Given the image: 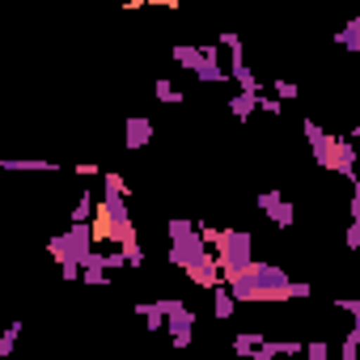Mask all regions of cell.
Masks as SVG:
<instances>
[{
    "mask_svg": "<svg viewBox=\"0 0 360 360\" xmlns=\"http://www.w3.org/2000/svg\"><path fill=\"white\" fill-rule=\"evenodd\" d=\"M229 110H233V119H250L259 110V94H233L229 98Z\"/></svg>",
    "mask_w": 360,
    "mask_h": 360,
    "instance_id": "9a60e30c",
    "label": "cell"
},
{
    "mask_svg": "<svg viewBox=\"0 0 360 360\" xmlns=\"http://www.w3.org/2000/svg\"><path fill=\"white\" fill-rule=\"evenodd\" d=\"M301 352H305V360H326V356H330V347H326V339H309V343H305Z\"/></svg>",
    "mask_w": 360,
    "mask_h": 360,
    "instance_id": "d4e9b609",
    "label": "cell"
},
{
    "mask_svg": "<svg viewBox=\"0 0 360 360\" xmlns=\"http://www.w3.org/2000/svg\"><path fill=\"white\" fill-rule=\"evenodd\" d=\"M102 195H115V200H127V195H131V187L123 183V174H115V169H110V174H102Z\"/></svg>",
    "mask_w": 360,
    "mask_h": 360,
    "instance_id": "ac0fdd59",
    "label": "cell"
},
{
    "mask_svg": "<svg viewBox=\"0 0 360 360\" xmlns=\"http://www.w3.org/2000/svg\"><path fill=\"white\" fill-rule=\"evenodd\" d=\"M288 271L284 267H276V263H250L242 276H233L225 288L233 292V301H250V305H280V301H288Z\"/></svg>",
    "mask_w": 360,
    "mask_h": 360,
    "instance_id": "7a4b0ae2",
    "label": "cell"
},
{
    "mask_svg": "<svg viewBox=\"0 0 360 360\" xmlns=\"http://www.w3.org/2000/svg\"><path fill=\"white\" fill-rule=\"evenodd\" d=\"M263 335H255V330H242L238 339H233V356H250L255 352V343H259Z\"/></svg>",
    "mask_w": 360,
    "mask_h": 360,
    "instance_id": "603a6c76",
    "label": "cell"
},
{
    "mask_svg": "<svg viewBox=\"0 0 360 360\" xmlns=\"http://www.w3.org/2000/svg\"><path fill=\"white\" fill-rule=\"evenodd\" d=\"M119 255H123V263H127V267H144V250H140V242L119 246Z\"/></svg>",
    "mask_w": 360,
    "mask_h": 360,
    "instance_id": "cb8c5ba5",
    "label": "cell"
},
{
    "mask_svg": "<svg viewBox=\"0 0 360 360\" xmlns=\"http://www.w3.org/2000/svg\"><path fill=\"white\" fill-rule=\"evenodd\" d=\"M271 98H276V102L284 106V102H297V98H301V89H297V81H288V77H280V81L271 85Z\"/></svg>",
    "mask_w": 360,
    "mask_h": 360,
    "instance_id": "ffe728a7",
    "label": "cell"
},
{
    "mask_svg": "<svg viewBox=\"0 0 360 360\" xmlns=\"http://www.w3.org/2000/svg\"><path fill=\"white\" fill-rule=\"evenodd\" d=\"M335 43H339L343 51H360V18H352V22L335 34Z\"/></svg>",
    "mask_w": 360,
    "mask_h": 360,
    "instance_id": "e0dca14e",
    "label": "cell"
},
{
    "mask_svg": "<svg viewBox=\"0 0 360 360\" xmlns=\"http://www.w3.org/2000/svg\"><path fill=\"white\" fill-rule=\"evenodd\" d=\"M165 233H169V263H174L178 271H187L191 284H200V288L212 292V288L221 284V271H217V259H212L208 242L200 238V229H195L191 221H183V217H174V221L165 225Z\"/></svg>",
    "mask_w": 360,
    "mask_h": 360,
    "instance_id": "6da1fadb",
    "label": "cell"
},
{
    "mask_svg": "<svg viewBox=\"0 0 360 360\" xmlns=\"http://www.w3.org/2000/svg\"><path fill=\"white\" fill-rule=\"evenodd\" d=\"M301 131H305V140H309V153H314L318 169H330V165H335V144H339V136L322 131L314 119H305V123H301Z\"/></svg>",
    "mask_w": 360,
    "mask_h": 360,
    "instance_id": "ba28073f",
    "label": "cell"
},
{
    "mask_svg": "<svg viewBox=\"0 0 360 360\" xmlns=\"http://www.w3.org/2000/svg\"><path fill=\"white\" fill-rule=\"evenodd\" d=\"M161 314H165V335L174 347H191V330H195V309L187 301H178V297H161L157 301Z\"/></svg>",
    "mask_w": 360,
    "mask_h": 360,
    "instance_id": "8992f818",
    "label": "cell"
},
{
    "mask_svg": "<svg viewBox=\"0 0 360 360\" xmlns=\"http://www.w3.org/2000/svg\"><path fill=\"white\" fill-rule=\"evenodd\" d=\"M356 347H360V322L347 326V335H343V343H339V360H356Z\"/></svg>",
    "mask_w": 360,
    "mask_h": 360,
    "instance_id": "44dd1931",
    "label": "cell"
},
{
    "mask_svg": "<svg viewBox=\"0 0 360 360\" xmlns=\"http://www.w3.org/2000/svg\"><path fill=\"white\" fill-rule=\"evenodd\" d=\"M309 297H314V288H309L305 280H292V284H288V301H309Z\"/></svg>",
    "mask_w": 360,
    "mask_h": 360,
    "instance_id": "484cf974",
    "label": "cell"
},
{
    "mask_svg": "<svg viewBox=\"0 0 360 360\" xmlns=\"http://www.w3.org/2000/svg\"><path fill=\"white\" fill-rule=\"evenodd\" d=\"M157 136V127H153V119H144V115H131L127 123H123V148H144L148 140Z\"/></svg>",
    "mask_w": 360,
    "mask_h": 360,
    "instance_id": "8fae6325",
    "label": "cell"
},
{
    "mask_svg": "<svg viewBox=\"0 0 360 360\" xmlns=\"http://www.w3.org/2000/svg\"><path fill=\"white\" fill-rule=\"evenodd\" d=\"M60 280H81V267H77V263H64V267H60Z\"/></svg>",
    "mask_w": 360,
    "mask_h": 360,
    "instance_id": "836d02e7",
    "label": "cell"
},
{
    "mask_svg": "<svg viewBox=\"0 0 360 360\" xmlns=\"http://www.w3.org/2000/svg\"><path fill=\"white\" fill-rule=\"evenodd\" d=\"M89 233H94V246L98 242H115V246H131L136 242V221H131V208L115 195H102L98 200V212L89 221Z\"/></svg>",
    "mask_w": 360,
    "mask_h": 360,
    "instance_id": "3957f363",
    "label": "cell"
},
{
    "mask_svg": "<svg viewBox=\"0 0 360 360\" xmlns=\"http://www.w3.org/2000/svg\"><path fill=\"white\" fill-rule=\"evenodd\" d=\"M123 267H127V263H123V255H119V250H115V255H106V271H123Z\"/></svg>",
    "mask_w": 360,
    "mask_h": 360,
    "instance_id": "d6a6232c",
    "label": "cell"
},
{
    "mask_svg": "<svg viewBox=\"0 0 360 360\" xmlns=\"http://www.w3.org/2000/svg\"><path fill=\"white\" fill-rule=\"evenodd\" d=\"M259 212L276 225V229H288L292 221H297V212H292V204L280 195V191H259Z\"/></svg>",
    "mask_w": 360,
    "mask_h": 360,
    "instance_id": "9c48e42d",
    "label": "cell"
},
{
    "mask_svg": "<svg viewBox=\"0 0 360 360\" xmlns=\"http://www.w3.org/2000/svg\"><path fill=\"white\" fill-rule=\"evenodd\" d=\"M225 77H233V85H238V94H263V85H259V72L246 64V56L238 51L233 60H229V68H225Z\"/></svg>",
    "mask_w": 360,
    "mask_h": 360,
    "instance_id": "30bf717a",
    "label": "cell"
},
{
    "mask_svg": "<svg viewBox=\"0 0 360 360\" xmlns=\"http://www.w3.org/2000/svg\"><path fill=\"white\" fill-rule=\"evenodd\" d=\"M174 64H183L195 81L204 85H221L225 68H221V51L217 47H195V43H178L174 47Z\"/></svg>",
    "mask_w": 360,
    "mask_h": 360,
    "instance_id": "5b68a950",
    "label": "cell"
},
{
    "mask_svg": "<svg viewBox=\"0 0 360 360\" xmlns=\"http://www.w3.org/2000/svg\"><path fill=\"white\" fill-rule=\"evenodd\" d=\"M221 47H229V56H238L242 51V39L238 34H221Z\"/></svg>",
    "mask_w": 360,
    "mask_h": 360,
    "instance_id": "1f68e13d",
    "label": "cell"
},
{
    "mask_svg": "<svg viewBox=\"0 0 360 360\" xmlns=\"http://www.w3.org/2000/svg\"><path fill=\"white\" fill-rule=\"evenodd\" d=\"M140 318H144V326L157 335V330H165V314H161V305H131Z\"/></svg>",
    "mask_w": 360,
    "mask_h": 360,
    "instance_id": "d6986e66",
    "label": "cell"
},
{
    "mask_svg": "<svg viewBox=\"0 0 360 360\" xmlns=\"http://www.w3.org/2000/svg\"><path fill=\"white\" fill-rule=\"evenodd\" d=\"M77 267H81V280H85V284H94V288H106V284H110V276H106V255L85 250Z\"/></svg>",
    "mask_w": 360,
    "mask_h": 360,
    "instance_id": "7c38bea8",
    "label": "cell"
},
{
    "mask_svg": "<svg viewBox=\"0 0 360 360\" xmlns=\"http://www.w3.org/2000/svg\"><path fill=\"white\" fill-rule=\"evenodd\" d=\"M18 335H22V322H9L5 335H0V356H13L18 352Z\"/></svg>",
    "mask_w": 360,
    "mask_h": 360,
    "instance_id": "7402d4cb",
    "label": "cell"
},
{
    "mask_svg": "<svg viewBox=\"0 0 360 360\" xmlns=\"http://www.w3.org/2000/svg\"><path fill=\"white\" fill-rule=\"evenodd\" d=\"M85 250H94V233H89V225H68V233H60V238L47 242V255H51L60 267H64V263H81Z\"/></svg>",
    "mask_w": 360,
    "mask_h": 360,
    "instance_id": "52a82bcc",
    "label": "cell"
},
{
    "mask_svg": "<svg viewBox=\"0 0 360 360\" xmlns=\"http://www.w3.org/2000/svg\"><path fill=\"white\" fill-rule=\"evenodd\" d=\"M157 98H161V102H183V94H178V89H174V85H169L165 77L157 81Z\"/></svg>",
    "mask_w": 360,
    "mask_h": 360,
    "instance_id": "4316f807",
    "label": "cell"
},
{
    "mask_svg": "<svg viewBox=\"0 0 360 360\" xmlns=\"http://www.w3.org/2000/svg\"><path fill=\"white\" fill-rule=\"evenodd\" d=\"M259 110H263V115H280L284 106H280V102H276L271 94H259Z\"/></svg>",
    "mask_w": 360,
    "mask_h": 360,
    "instance_id": "f546056e",
    "label": "cell"
},
{
    "mask_svg": "<svg viewBox=\"0 0 360 360\" xmlns=\"http://www.w3.org/2000/svg\"><path fill=\"white\" fill-rule=\"evenodd\" d=\"M212 259H217V271H221V284H229L233 276H242L250 263H255V238L242 233V229H217V238L208 242Z\"/></svg>",
    "mask_w": 360,
    "mask_h": 360,
    "instance_id": "277c9868",
    "label": "cell"
},
{
    "mask_svg": "<svg viewBox=\"0 0 360 360\" xmlns=\"http://www.w3.org/2000/svg\"><path fill=\"white\" fill-rule=\"evenodd\" d=\"M94 212H98V200L85 191L81 200H77V208H72V217H68V225H89L94 221Z\"/></svg>",
    "mask_w": 360,
    "mask_h": 360,
    "instance_id": "2e32d148",
    "label": "cell"
},
{
    "mask_svg": "<svg viewBox=\"0 0 360 360\" xmlns=\"http://www.w3.org/2000/svg\"><path fill=\"white\" fill-rule=\"evenodd\" d=\"M72 174H77V178H98V174H102V169H98V165H94V161H81V165H77V169H72Z\"/></svg>",
    "mask_w": 360,
    "mask_h": 360,
    "instance_id": "4dcf8cb0",
    "label": "cell"
},
{
    "mask_svg": "<svg viewBox=\"0 0 360 360\" xmlns=\"http://www.w3.org/2000/svg\"><path fill=\"white\" fill-rule=\"evenodd\" d=\"M212 314H217L221 322L238 314V301H233V292H229L225 284H217V288H212Z\"/></svg>",
    "mask_w": 360,
    "mask_h": 360,
    "instance_id": "5bb4252c",
    "label": "cell"
},
{
    "mask_svg": "<svg viewBox=\"0 0 360 360\" xmlns=\"http://www.w3.org/2000/svg\"><path fill=\"white\" fill-rule=\"evenodd\" d=\"M335 305H339L352 322H360V301H356V297H343V301H335Z\"/></svg>",
    "mask_w": 360,
    "mask_h": 360,
    "instance_id": "f1b7e54d",
    "label": "cell"
},
{
    "mask_svg": "<svg viewBox=\"0 0 360 360\" xmlns=\"http://www.w3.org/2000/svg\"><path fill=\"white\" fill-rule=\"evenodd\" d=\"M0 169H18V174H39V169H60L56 161L43 157H0Z\"/></svg>",
    "mask_w": 360,
    "mask_h": 360,
    "instance_id": "4fadbf2b",
    "label": "cell"
},
{
    "mask_svg": "<svg viewBox=\"0 0 360 360\" xmlns=\"http://www.w3.org/2000/svg\"><path fill=\"white\" fill-rule=\"evenodd\" d=\"M343 246H347V250H360V221H347V233H343Z\"/></svg>",
    "mask_w": 360,
    "mask_h": 360,
    "instance_id": "83f0119b",
    "label": "cell"
}]
</instances>
